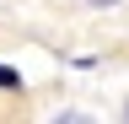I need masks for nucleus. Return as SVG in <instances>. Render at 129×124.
<instances>
[{"mask_svg":"<svg viewBox=\"0 0 129 124\" xmlns=\"http://www.w3.org/2000/svg\"><path fill=\"white\" fill-rule=\"evenodd\" d=\"M48 124H97V119H91V113H81V108H64V113H54Z\"/></svg>","mask_w":129,"mask_h":124,"instance_id":"obj_1","label":"nucleus"},{"mask_svg":"<svg viewBox=\"0 0 129 124\" xmlns=\"http://www.w3.org/2000/svg\"><path fill=\"white\" fill-rule=\"evenodd\" d=\"M0 92H22V76H16L11 65H0Z\"/></svg>","mask_w":129,"mask_h":124,"instance_id":"obj_2","label":"nucleus"},{"mask_svg":"<svg viewBox=\"0 0 129 124\" xmlns=\"http://www.w3.org/2000/svg\"><path fill=\"white\" fill-rule=\"evenodd\" d=\"M86 6H118V0H86Z\"/></svg>","mask_w":129,"mask_h":124,"instance_id":"obj_3","label":"nucleus"},{"mask_svg":"<svg viewBox=\"0 0 129 124\" xmlns=\"http://www.w3.org/2000/svg\"><path fill=\"white\" fill-rule=\"evenodd\" d=\"M124 124H129V103H124Z\"/></svg>","mask_w":129,"mask_h":124,"instance_id":"obj_4","label":"nucleus"}]
</instances>
